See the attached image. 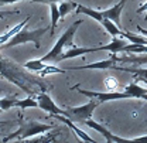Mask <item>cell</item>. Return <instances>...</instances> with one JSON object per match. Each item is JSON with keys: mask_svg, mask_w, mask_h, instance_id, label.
Returning <instances> with one entry per match:
<instances>
[{"mask_svg": "<svg viewBox=\"0 0 147 143\" xmlns=\"http://www.w3.org/2000/svg\"><path fill=\"white\" fill-rule=\"evenodd\" d=\"M16 106V99L14 98H0V112L7 110Z\"/></svg>", "mask_w": 147, "mask_h": 143, "instance_id": "44dd1931", "label": "cell"}, {"mask_svg": "<svg viewBox=\"0 0 147 143\" xmlns=\"http://www.w3.org/2000/svg\"><path fill=\"white\" fill-rule=\"evenodd\" d=\"M81 24H82V20H76L75 23H72V24L67 28V31L58 38V41L55 43L54 47L45 54L44 57H41L40 60L44 61V62H54L55 58L64 51L65 47H68V48L72 47L74 45V36H75V33H76V30H78V27H79Z\"/></svg>", "mask_w": 147, "mask_h": 143, "instance_id": "277c9868", "label": "cell"}, {"mask_svg": "<svg viewBox=\"0 0 147 143\" xmlns=\"http://www.w3.org/2000/svg\"><path fill=\"white\" fill-rule=\"evenodd\" d=\"M125 92H127L131 98H142V99L147 101V89L139 87L136 81L134 82H130L129 85H126L125 87Z\"/></svg>", "mask_w": 147, "mask_h": 143, "instance_id": "5bb4252c", "label": "cell"}, {"mask_svg": "<svg viewBox=\"0 0 147 143\" xmlns=\"http://www.w3.org/2000/svg\"><path fill=\"white\" fill-rule=\"evenodd\" d=\"M88 53H95V47H91V48H84V47H69L67 51H62L57 58H55L54 62H61L64 60H69V58H74V57H79V55H85Z\"/></svg>", "mask_w": 147, "mask_h": 143, "instance_id": "8fae6325", "label": "cell"}, {"mask_svg": "<svg viewBox=\"0 0 147 143\" xmlns=\"http://www.w3.org/2000/svg\"><path fill=\"white\" fill-rule=\"evenodd\" d=\"M122 53H146L147 54V45H142V44H129V45H125Z\"/></svg>", "mask_w": 147, "mask_h": 143, "instance_id": "ffe728a7", "label": "cell"}, {"mask_svg": "<svg viewBox=\"0 0 147 143\" xmlns=\"http://www.w3.org/2000/svg\"><path fill=\"white\" fill-rule=\"evenodd\" d=\"M50 13H51V26H50V28H51V34L54 33V30L57 28V24H58V21L61 20V16H59V9H58V4L53 1V3H50Z\"/></svg>", "mask_w": 147, "mask_h": 143, "instance_id": "2e32d148", "label": "cell"}, {"mask_svg": "<svg viewBox=\"0 0 147 143\" xmlns=\"http://www.w3.org/2000/svg\"><path fill=\"white\" fill-rule=\"evenodd\" d=\"M139 140H147V136H140V138H134V139H126V142H139Z\"/></svg>", "mask_w": 147, "mask_h": 143, "instance_id": "4316f807", "label": "cell"}, {"mask_svg": "<svg viewBox=\"0 0 147 143\" xmlns=\"http://www.w3.org/2000/svg\"><path fill=\"white\" fill-rule=\"evenodd\" d=\"M17 1H26V0H0V4H13Z\"/></svg>", "mask_w": 147, "mask_h": 143, "instance_id": "d4e9b609", "label": "cell"}, {"mask_svg": "<svg viewBox=\"0 0 147 143\" xmlns=\"http://www.w3.org/2000/svg\"><path fill=\"white\" fill-rule=\"evenodd\" d=\"M99 105V102L96 99H92L85 104V105H81V106L76 108H67V109H62V113L64 116H67L68 119H71L74 123H84L86 119H89L93 113V110L96 109V106Z\"/></svg>", "mask_w": 147, "mask_h": 143, "instance_id": "5b68a950", "label": "cell"}, {"mask_svg": "<svg viewBox=\"0 0 147 143\" xmlns=\"http://www.w3.org/2000/svg\"><path fill=\"white\" fill-rule=\"evenodd\" d=\"M28 1H34V3H45V4H50V3H53V1L58 3L59 0H28Z\"/></svg>", "mask_w": 147, "mask_h": 143, "instance_id": "603a6c76", "label": "cell"}, {"mask_svg": "<svg viewBox=\"0 0 147 143\" xmlns=\"http://www.w3.org/2000/svg\"><path fill=\"white\" fill-rule=\"evenodd\" d=\"M147 10V0L143 3V4H140L139 6V9H137V13H142V12H146ZM146 20H147V17H146Z\"/></svg>", "mask_w": 147, "mask_h": 143, "instance_id": "cb8c5ba5", "label": "cell"}, {"mask_svg": "<svg viewBox=\"0 0 147 143\" xmlns=\"http://www.w3.org/2000/svg\"><path fill=\"white\" fill-rule=\"evenodd\" d=\"M0 75L3 78H6L7 81L13 82L14 85L20 87L21 89L24 91L26 94H28L30 96H34V88L36 87H41V88H47L50 87L48 84L45 82H41L36 79L34 77H30V74L27 75L24 72V67H17L14 65L10 60L4 58L3 55H0Z\"/></svg>", "mask_w": 147, "mask_h": 143, "instance_id": "6da1fadb", "label": "cell"}, {"mask_svg": "<svg viewBox=\"0 0 147 143\" xmlns=\"http://www.w3.org/2000/svg\"><path fill=\"white\" fill-rule=\"evenodd\" d=\"M119 62L117 61V55L116 54H110V57L108 60L103 61H98L93 64H88V65H82V67H72L69 70H108V68H113V65Z\"/></svg>", "mask_w": 147, "mask_h": 143, "instance_id": "9c48e42d", "label": "cell"}, {"mask_svg": "<svg viewBox=\"0 0 147 143\" xmlns=\"http://www.w3.org/2000/svg\"><path fill=\"white\" fill-rule=\"evenodd\" d=\"M16 13H18V12H0V20L6 16H11V14H16Z\"/></svg>", "mask_w": 147, "mask_h": 143, "instance_id": "484cf974", "label": "cell"}, {"mask_svg": "<svg viewBox=\"0 0 147 143\" xmlns=\"http://www.w3.org/2000/svg\"><path fill=\"white\" fill-rule=\"evenodd\" d=\"M28 20H30V16H27V17L24 18V20H23L21 23L16 24V26H14L13 28H10V30H9L7 33L1 34V36H0V47H1V45H3L4 43H7V41H9V40H10L11 37H13L14 34H16V33H17L18 30H21V28H23V27H24V26H26V24L28 23Z\"/></svg>", "mask_w": 147, "mask_h": 143, "instance_id": "9a60e30c", "label": "cell"}, {"mask_svg": "<svg viewBox=\"0 0 147 143\" xmlns=\"http://www.w3.org/2000/svg\"><path fill=\"white\" fill-rule=\"evenodd\" d=\"M127 40L122 36H116L113 37V40L110 41L109 44L106 45H100V47H95V51H109L110 54H117L122 53L123 47L127 45Z\"/></svg>", "mask_w": 147, "mask_h": 143, "instance_id": "ba28073f", "label": "cell"}, {"mask_svg": "<svg viewBox=\"0 0 147 143\" xmlns=\"http://www.w3.org/2000/svg\"><path fill=\"white\" fill-rule=\"evenodd\" d=\"M86 126H89L91 129H95L96 132H99L103 138H105V140H108V143H112V142H119V136H115L110 130H108L105 126L102 125V123H98V122H95V121H92L91 118L89 119H86L85 122H84Z\"/></svg>", "mask_w": 147, "mask_h": 143, "instance_id": "7c38bea8", "label": "cell"}, {"mask_svg": "<svg viewBox=\"0 0 147 143\" xmlns=\"http://www.w3.org/2000/svg\"><path fill=\"white\" fill-rule=\"evenodd\" d=\"M72 89H76L79 94L92 98V99H96L99 104L100 102H106V101H117V99H126V98H131L127 92H116V91H109V92H95V91H86L79 88V85H75Z\"/></svg>", "mask_w": 147, "mask_h": 143, "instance_id": "8992f818", "label": "cell"}, {"mask_svg": "<svg viewBox=\"0 0 147 143\" xmlns=\"http://www.w3.org/2000/svg\"><path fill=\"white\" fill-rule=\"evenodd\" d=\"M105 85H106V88H109V91H115L117 87H119V82H117V79H116V78L109 77V78H106V79H105Z\"/></svg>", "mask_w": 147, "mask_h": 143, "instance_id": "7402d4cb", "label": "cell"}, {"mask_svg": "<svg viewBox=\"0 0 147 143\" xmlns=\"http://www.w3.org/2000/svg\"><path fill=\"white\" fill-rule=\"evenodd\" d=\"M51 116H53V118H55V119H58V121H61L62 123H65V125L68 126L69 129H72L74 132H75V133L78 135V138H79L81 140H86V142H95V140L92 139L91 136H88V135H86L85 132H82L81 129H78L76 126L74 125L72 121H71V119H68L67 116H64V115H51Z\"/></svg>", "mask_w": 147, "mask_h": 143, "instance_id": "4fadbf2b", "label": "cell"}, {"mask_svg": "<svg viewBox=\"0 0 147 143\" xmlns=\"http://www.w3.org/2000/svg\"><path fill=\"white\" fill-rule=\"evenodd\" d=\"M16 106L20 109H27V108H37L38 104L34 96H28L24 99H16Z\"/></svg>", "mask_w": 147, "mask_h": 143, "instance_id": "ac0fdd59", "label": "cell"}, {"mask_svg": "<svg viewBox=\"0 0 147 143\" xmlns=\"http://www.w3.org/2000/svg\"><path fill=\"white\" fill-rule=\"evenodd\" d=\"M18 129L16 132L10 133L7 138L3 139V142H10V140H24V139H28V138H33L36 135H42V133H47L48 130L53 129V125H47V123H40L37 121H18Z\"/></svg>", "mask_w": 147, "mask_h": 143, "instance_id": "7a4b0ae2", "label": "cell"}, {"mask_svg": "<svg viewBox=\"0 0 147 143\" xmlns=\"http://www.w3.org/2000/svg\"><path fill=\"white\" fill-rule=\"evenodd\" d=\"M76 6V3H72V1H61L58 3V9H59V16L61 18H64L71 10H74V7Z\"/></svg>", "mask_w": 147, "mask_h": 143, "instance_id": "d6986e66", "label": "cell"}, {"mask_svg": "<svg viewBox=\"0 0 147 143\" xmlns=\"http://www.w3.org/2000/svg\"><path fill=\"white\" fill-rule=\"evenodd\" d=\"M137 30L140 31V34H143V36H147V30H144V28H142L140 26H137Z\"/></svg>", "mask_w": 147, "mask_h": 143, "instance_id": "83f0119b", "label": "cell"}, {"mask_svg": "<svg viewBox=\"0 0 147 143\" xmlns=\"http://www.w3.org/2000/svg\"><path fill=\"white\" fill-rule=\"evenodd\" d=\"M23 67H24V70H28V71H33L36 74H38L45 67V64L41 60H31V61H27L26 64H23Z\"/></svg>", "mask_w": 147, "mask_h": 143, "instance_id": "e0dca14e", "label": "cell"}, {"mask_svg": "<svg viewBox=\"0 0 147 143\" xmlns=\"http://www.w3.org/2000/svg\"><path fill=\"white\" fill-rule=\"evenodd\" d=\"M50 30V27H42V28H36V30H28L26 28V26L18 30L14 36L11 37L7 43H4L1 45V50H6V48H11V47H16L20 44H26V43H34L36 48H40V41L42 36Z\"/></svg>", "mask_w": 147, "mask_h": 143, "instance_id": "3957f363", "label": "cell"}, {"mask_svg": "<svg viewBox=\"0 0 147 143\" xmlns=\"http://www.w3.org/2000/svg\"><path fill=\"white\" fill-rule=\"evenodd\" d=\"M34 98L37 99L38 108L45 110V112H48L50 115H61L62 113V109H59L57 106V104L53 101V98L45 91H40L38 94L34 95Z\"/></svg>", "mask_w": 147, "mask_h": 143, "instance_id": "52a82bcc", "label": "cell"}, {"mask_svg": "<svg viewBox=\"0 0 147 143\" xmlns=\"http://www.w3.org/2000/svg\"><path fill=\"white\" fill-rule=\"evenodd\" d=\"M125 3H126V0H120V1L116 3L113 7H109V9L100 12L103 17L109 18L110 21H113L119 28H120V16H122V10H123V7H125Z\"/></svg>", "mask_w": 147, "mask_h": 143, "instance_id": "30bf717a", "label": "cell"}, {"mask_svg": "<svg viewBox=\"0 0 147 143\" xmlns=\"http://www.w3.org/2000/svg\"><path fill=\"white\" fill-rule=\"evenodd\" d=\"M6 126V122H0V127H4Z\"/></svg>", "mask_w": 147, "mask_h": 143, "instance_id": "f1b7e54d", "label": "cell"}]
</instances>
